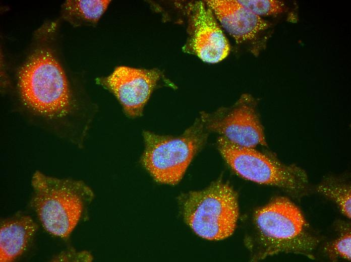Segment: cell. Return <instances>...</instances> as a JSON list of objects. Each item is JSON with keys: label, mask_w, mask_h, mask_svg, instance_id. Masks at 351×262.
Here are the masks:
<instances>
[{"label": "cell", "mask_w": 351, "mask_h": 262, "mask_svg": "<svg viewBox=\"0 0 351 262\" xmlns=\"http://www.w3.org/2000/svg\"><path fill=\"white\" fill-rule=\"evenodd\" d=\"M317 191L332 200L341 213L348 219L350 218V187L348 184L328 180L318 186Z\"/></svg>", "instance_id": "13"}, {"label": "cell", "mask_w": 351, "mask_h": 262, "mask_svg": "<svg viewBox=\"0 0 351 262\" xmlns=\"http://www.w3.org/2000/svg\"><path fill=\"white\" fill-rule=\"evenodd\" d=\"M208 132L200 117L177 137L145 131L143 133L145 149L141 163L157 182L176 184L205 143Z\"/></svg>", "instance_id": "4"}, {"label": "cell", "mask_w": 351, "mask_h": 262, "mask_svg": "<svg viewBox=\"0 0 351 262\" xmlns=\"http://www.w3.org/2000/svg\"><path fill=\"white\" fill-rule=\"evenodd\" d=\"M217 145L228 165L243 178L277 186L294 195L305 191L308 178L300 167L282 164L253 148L236 145L222 137L218 139Z\"/></svg>", "instance_id": "6"}, {"label": "cell", "mask_w": 351, "mask_h": 262, "mask_svg": "<svg viewBox=\"0 0 351 262\" xmlns=\"http://www.w3.org/2000/svg\"><path fill=\"white\" fill-rule=\"evenodd\" d=\"M18 85L24 103L50 119L66 116L71 95L66 74L53 55L46 49L35 52L21 67Z\"/></svg>", "instance_id": "3"}, {"label": "cell", "mask_w": 351, "mask_h": 262, "mask_svg": "<svg viewBox=\"0 0 351 262\" xmlns=\"http://www.w3.org/2000/svg\"><path fill=\"white\" fill-rule=\"evenodd\" d=\"M224 29L237 43L258 54L268 39L271 24L241 5L238 1H207Z\"/></svg>", "instance_id": "10"}, {"label": "cell", "mask_w": 351, "mask_h": 262, "mask_svg": "<svg viewBox=\"0 0 351 262\" xmlns=\"http://www.w3.org/2000/svg\"><path fill=\"white\" fill-rule=\"evenodd\" d=\"M32 205L44 228L62 238L69 236L94 194L84 182L60 179L36 171L32 178Z\"/></svg>", "instance_id": "2"}, {"label": "cell", "mask_w": 351, "mask_h": 262, "mask_svg": "<svg viewBox=\"0 0 351 262\" xmlns=\"http://www.w3.org/2000/svg\"><path fill=\"white\" fill-rule=\"evenodd\" d=\"M181 202L184 220L199 236L218 240L233 232L239 208L237 195L228 184L215 182L184 195Z\"/></svg>", "instance_id": "5"}, {"label": "cell", "mask_w": 351, "mask_h": 262, "mask_svg": "<svg viewBox=\"0 0 351 262\" xmlns=\"http://www.w3.org/2000/svg\"><path fill=\"white\" fill-rule=\"evenodd\" d=\"M29 216L17 215L3 221L0 228V261H12L28 247L37 230Z\"/></svg>", "instance_id": "11"}, {"label": "cell", "mask_w": 351, "mask_h": 262, "mask_svg": "<svg viewBox=\"0 0 351 262\" xmlns=\"http://www.w3.org/2000/svg\"><path fill=\"white\" fill-rule=\"evenodd\" d=\"M239 3L256 15L268 16L286 11V6L280 1L272 0L238 1Z\"/></svg>", "instance_id": "14"}, {"label": "cell", "mask_w": 351, "mask_h": 262, "mask_svg": "<svg viewBox=\"0 0 351 262\" xmlns=\"http://www.w3.org/2000/svg\"><path fill=\"white\" fill-rule=\"evenodd\" d=\"M162 75L157 69L120 66L109 76L97 79V82L112 93L126 115L134 118L142 114Z\"/></svg>", "instance_id": "9"}, {"label": "cell", "mask_w": 351, "mask_h": 262, "mask_svg": "<svg viewBox=\"0 0 351 262\" xmlns=\"http://www.w3.org/2000/svg\"><path fill=\"white\" fill-rule=\"evenodd\" d=\"M200 117L208 132L217 133L236 145L252 148L266 145L255 102L250 95H243L230 107L202 112Z\"/></svg>", "instance_id": "7"}, {"label": "cell", "mask_w": 351, "mask_h": 262, "mask_svg": "<svg viewBox=\"0 0 351 262\" xmlns=\"http://www.w3.org/2000/svg\"><path fill=\"white\" fill-rule=\"evenodd\" d=\"M110 1L68 0L62 6L63 18L74 26L96 24Z\"/></svg>", "instance_id": "12"}, {"label": "cell", "mask_w": 351, "mask_h": 262, "mask_svg": "<svg viewBox=\"0 0 351 262\" xmlns=\"http://www.w3.org/2000/svg\"><path fill=\"white\" fill-rule=\"evenodd\" d=\"M329 251L337 257L350 260L351 235L350 231H347L334 240L329 246Z\"/></svg>", "instance_id": "15"}, {"label": "cell", "mask_w": 351, "mask_h": 262, "mask_svg": "<svg viewBox=\"0 0 351 262\" xmlns=\"http://www.w3.org/2000/svg\"><path fill=\"white\" fill-rule=\"evenodd\" d=\"M187 13L189 37L183 50L207 63L224 59L230 46L211 9L206 3L197 1L188 4Z\"/></svg>", "instance_id": "8"}, {"label": "cell", "mask_w": 351, "mask_h": 262, "mask_svg": "<svg viewBox=\"0 0 351 262\" xmlns=\"http://www.w3.org/2000/svg\"><path fill=\"white\" fill-rule=\"evenodd\" d=\"M254 221L260 258L280 253L310 256L318 243L300 210L286 198L257 210Z\"/></svg>", "instance_id": "1"}]
</instances>
